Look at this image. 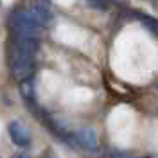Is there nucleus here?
I'll return each mask as SVG.
<instances>
[{
  "label": "nucleus",
  "instance_id": "nucleus-1",
  "mask_svg": "<svg viewBox=\"0 0 158 158\" xmlns=\"http://www.w3.org/2000/svg\"><path fill=\"white\" fill-rule=\"evenodd\" d=\"M9 27L15 34H25L38 38L41 25L32 18L29 11H13L9 16Z\"/></svg>",
  "mask_w": 158,
  "mask_h": 158
},
{
  "label": "nucleus",
  "instance_id": "nucleus-2",
  "mask_svg": "<svg viewBox=\"0 0 158 158\" xmlns=\"http://www.w3.org/2000/svg\"><path fill=\"white\" fill-rule=\"evenodd\" d=\"M9 69L13 77L18 79V81H23L32 76V70H34V58L32 56H27L20 50L11 49L9 50Z\"/></svg>",
  "mask_w": 158,
  "mask_h": 158
},
{
  "label": "nucleus",
  "instance_id": "nucleus-3",
  "mask_svg": "<svg viewBox=\"0 0 158 158\" xmlns=\"http://www.w3.org/2000/svg\"><path fill=\"white\" fill-rule=\"evenodd\" d=\"M11 49L20 50V52L34 58L40 49V43H38V38H34V36H25V34H15L13 32V45H11Z\"/></svg>",
  "mask_w": 158,
  "mask_h": 158
},
{
  "label": "nucleus",
  "instance_id": "nucleus-4",
  "mask_svg": "<svg viewBox=\"0 0 158 158\" xmlns=\"http://www.w3.org/2000/svg\"><path fill=\"white\" fill-rule=\"evenodd\" d=\"M7 129H9L11 140H13L18 148H27L31 144V131L27 129V126L22 124L20 120H13Z\"/></svg>",
  "mask_w": 158,
  "mask_h": 158
},
{
  "label": "nucleus",
  "instance_id": "nucleus-5",
  "mask_svg": "<svg viewBox=\"0 0 158 158\" xmlns=\"http://www.w3.org/2000/svg\"><path fill=\"white\" fill-rule=\"evenodd\" d=\"M72 137H74V140H76V144H77L79 148L86 149V151H95V149L99 148L97 133L90 128L79 129V131H76Z\"/></svg>",
  "mask_w": 158,
  "mask_h": 158
},
{
  "label": "nucleus",
  "instance_id": "nucleus-6",
  "mask_svg": "<svg viewBox=\"0 0 158 158\" xmlns=\"http://www.w3.org/2000/svg\"><path fill=\"white\" fill-rule=\"evenodd\" d=\"M32 15V18L38 22L40 25H45V23H49L50 20H52V11L50 7L45 4V2H34V4H31V7L27 9Z\"/></svg>",
  "mask_w": 158,
  "mask_h": 158
},
{
  "label": "nucleus",
  "instance_id": "nucleus-7",
  "mask_svg": "<svg viewBox=\"0 0 158 158\" xmlns=\"http://www.w3.org/2000/svg\"><path fill=\"white\" fill-rule=\"evenodd\" d=\"M20 94L25 99V102L29 104V108H36V97H34V85L32 79L27 77L23 81H20Z\"/></svg>",
  "mask_w": 158,
  "mask_h": 158
},
{
  "label": "nucleus",
  "instance_id": "nucleus-8",
  "mask_svg": "<svg viewBox=\"0 0 158 158\" xmlns=\"http://www.w3.org/2000/svg\"><path fill=\"white\" fill-rule=\"evenodd\" d=\"M137 16L140 18V22H142L151 32H155L158 36V20L156 18H153V16H149V15H144V13H137Z\"/></svg>",
  "mask_w": 158,
  "mask_h": 158
},
{
  "label": "nucleus",
  "instance_id": "nucleus-9",
  "mask_svg": "<svg viewBox=\"0 0 158 158\" xmlns=\"http://www.w3.org/2000/svg\"><path fill=\"white\" fill-rule=\"evenodd\" d=\"M86 4H88L90 7H94V9H99V11H106L111 7V4H113V0H85Z\"/></svg>",
  "mask_w": 158,
  "mask_h": 158
},
{
  "label": "nucleus",
  "instance_id": "nucleus-10",
  "mask_svg": "<svg viewBox=\"0 0 158 158\" xmlns=\"http://www.w3.org/2000/svg\"><path fill=\"white\" fill-rule=\"evenodd\" d=\"M43 158H58V156H54V155H45Z\"/></svg>",
  "mask_w": 158,
  "mask_h": 158
},
{
  "label": "nucleus",
  "instance_id": "nucleus-11",
  "mask_svg": "<svg viewBox=\"0 0 158 158\" xmlns=\"http://www.w3.org/2000/svg\"><path fill=\"white\" fill-rule=\"evenodd\" d=\"M16 158H31V156H27V155H18Z\"/></svg>",
  "mask_w": 158,
  "mask_h": 158
},
{
  "label": "nucleus",
  "instance_id": "nucleus-12",
  "mask_svg": "<svg viewBox=\"0 0 158 158\" xmlns=\"http://www.w3.org/2000/svg\"><path fill=\"white\" fill-rule=\"evenodd\" d=\"M156 88H158V86H156Z\"/></svg>",
  "mask_w": 158,
  "mask_h": 158
}]
</instances>
